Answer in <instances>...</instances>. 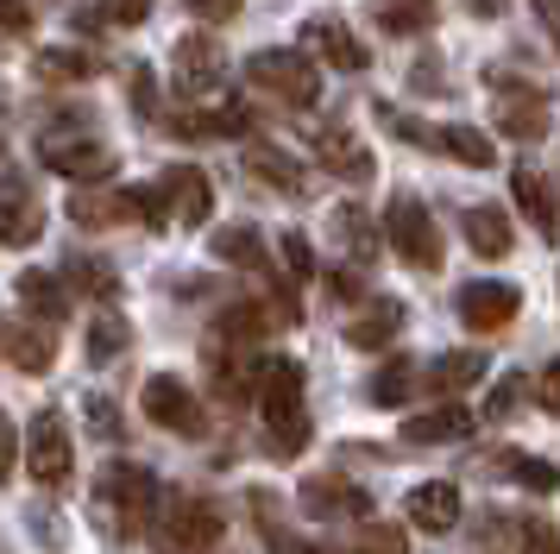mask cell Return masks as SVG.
<instances>
[{
  "label": "cell",
  "mask_w": 560,
  "mask_h": 554,
  "mask_svg": "<svg viewBox=\"0 0 560 554\" xmlns=\"http://www.w3.org/2000/svg\"><path fill=\"white\" fill-rule=\"evenodd\" d=\"M246 171H253L258 183L283 189V196H303V189H308V171L290 158V151H278V146H246Z\"/></svg>",
  "instance_id": "484cf974"
},
{
  "label": "cell",
  "mask_w": 560,
  "mask_h": 554,
  "mask_svg": "<svg viewBox=\"0 0 560 554\" xmlns=\"http://www.w3.org/2000/svg\"><path fill=\"white\" fill-rule=\"evenodd\" d=\"M221 76H228V57H221V45H214L208 32L177 38V50H171V82H177V95L202 101V95L221 89Z\"/></svg>",
  "instance_id": "9c48e42d"
},
{
  "label": "cell",
  "mask_w": 560,
  "mask_h": 554,
  "mask_svg": "<svg viewBox=\"0 0 560 554\" xmlns=\"http://www.w3.org/2000/svg\"><path fill=\"white\" fill-rule=\"evenodd\" d=\"M334 240L347 246L353 265H372V252H378V233H372V221H365L359 201H340V208H334Z\"/></svg>",
  "instance_id": "836d02e7"
},
{
  "label": "cell",
  "mask_w": 560,
  "mask_h": 554,
  "mask_svg": "<svg viewBox=\"0 0 560 554\" xmlns=\"http://www.w3.org/2000/svg\"><path fill=\"white\" fill-rule=\"evenodd\" d=\"M303 50L308 57H322V64H334V70H365V64H372L365 45H359L340 20H308L303 25Z\"/></svg>",
  "instance_id": "ffe728a7"
},
{
  "label": "cell",
  "mask_w": 560,
  "mask_h": 554,
  "mask_svg": "<svg viewBox=\"0 0 560 554\" xmlns=\"http://www.w3.org/2000/svg\"><path fill=\"white\" fill-rule=\"evenodd\" d=\"M498 473L516 478V485L535 492V498H548V492L560 485V466L555 460H541V453H498Z\"/></svg>",
  "instance_id": "e575fe53"
},
{
  "label": "cell",
  "mask_w": 560,
  "mask_h": 554,
  "mask_svg": "<svg viewBox=\"0 0 560 554\" xmlns=\"http://www.w3.org/2000/svg\"><path fill=\"white\" fill-rule=\"evenodd\" d=\"M258 359L253 347H208V378H214V397L221 403H246V397H258Z\"/></svg>",
  "instance_id": "4fadbf2b"
},
{
  "label": "cell",
  "mask_w": 560,
  "mask_h": 554,
  "mask_svg": "<svg viewBox=\"0 0 560 554\" xmlns=\"http://www.w3.org/2000/svg\"><path fill=\"white\" fill-rule=\"evenodd\" d=\"M510 201L523 208V221H529L535 233H541V240H555V233H560V208H555V196H548L541 171L516 164V171H510Z\"/></svg>",
  "instance_id": "44dd1931"
},
{
  "label": "cell",
  "mask_w": 560,
  "mask_h": 554,
  "mask_svg": "<svg viewBox=\"0 0 560 554\" xmlns=\"http://www.w3.org/2000/svg\"><path fill=\"white\" fill-rule=\"evenodd\" d=\"M171 132L183 139H240V132H253V114L246 107H208V114H177Z\"/></svg>",
  "instance_id": "4dcf8cb0"
},
{
  "label": "cell",
  "mask_w": 560,
  "mask_h": 554,
  "mask_svg": "<svg viewBox=\"0 0 560 554\" xmlns=\"http://www.w3.org/2000/svg\"><path fill=\"white\" fill-rule=\"evenodd\" d=\"M397 334H404V302H397V297H372L353 322H347V347L378 353V347H390Z\"/></svg>",
  "instance_id": "ac0fdd59"
},
{
  "label": "cell",
  "mask_w": 560,
  "mask_h": 554,
  "mask_svg": "<svg viewBox=\"0 0 560 554\" xmlns=\"http://www.w3.org/2000/svg\"><path fill=\"white\" fill-rule=\"evenodd\" d=\"M384 240H390V252L404 265L441 272V227H434V215L416 196H390V208H384Z\"/></svg>",
  "instance_id": "5b68a950"
},
{
  "label": "cell",
  "mask_w": 560,
  "mask_h": 554,
  "mask_svg": "<svg viewBox=\"0 0 560 554\" xmlns=\"http://www.w3.org/2000/svg\"><path fill=\"white\" fill-rule=\"evenodd\" d=\"M485 353H441L429 366V384L441 391V397H459V391H472V384H485Z\"/></svg>",
  "instance_id": "d6a6232c"
},
{
  "label": "cell",
  "mask_w": 560,
  "mask_h": 554,
  "mask_svg": "<svg viewBox=\"0 0 560 554\" xmlns=\"http://www.w3.org/2000/svg\"><path fill=\"white\" fill-rule=\"evenodd\" d=\"M472 435V409L466 403H441V409H416V416H404V441L409 448H441V441H466Z\"/></svg>",
  "instance_id": "9a60e30c"
},
{
  "label": "cell",
  "mask_w": 560,
  "mask_h": 554,
  "mask_svg": "<svg viewBox=\"0 0 560 554\" xmlns=\"http://www.w3.org/2000/svg\"><path fill=\"white\" fill-rule=\"evenodd\" d=\"M278 510H283V504L271 498L265 485H258V492H253V517H258V535H265L271 549H290V529H283V517H278Z\"/></svg>",
  "instance_id": "ab89813d"
},
{
  "label": "cell",
  "mask_w": 560,
  "mask_h": 554,
  "mask_svg": "<svg viewBox=\"0 0 560 554\" xmlns=\"http://www.w3.org/2000/svg\"><path fill=\"white\" fill-rule=\"evenodd\" d=\"M45 233V208L26 176H0V246H32Z\"/></svg>",
  "instance_id": "7c38bea8"
},
{
  "label": "cell",
  "mask_w": 560,
  "mask_h": 554,
  "mask_svg": "<svg viewBox=\"0 0 560 554\" xmlns=\"http://www.w3.org/2000/svg\"><path fill=\"white\" fill-rule=\"evenodd\" d=\"M516 554H560V529L548 517H523L516 523Z\"/></svg>",
  "instance_id": "f35d334b"
},
{
  "label": "cell",
  "mask_w": 560,
  "mask_h": 554,
  "mask_svg": "<svg viewBox=\"0 0 560 554\" xmlns=\"http://www.w3.org/2000/svg\"><path fill=\"white\" fill-rule=\"evenodd\" d=\"M315 158L340 183H365L372 176V151H365V139H359L353 126H315Z\"/></svg>",
  "instance_id": "5bb4252c"
},
{
  "label": "cell",
  "mask_w": 560,
  "mask_h": 554,
  "mask_svg": "<svg viewBox=\"0 0 560 554\" xmlns=\"http://www.w3.org/2000/svg\"><path fill=\"white\" fill-rule=\"evenodd\" d=\"M353 554H409V535L397 523H359Z\"/></svg>",
  "instance_id": "74e56055"
},
{
  "label": "cell",
  "mask_w": 560,
  "mask_h": 554,
  "mask_svg": "<svg viewBox=\"0 0 560 554\" xmlns=\"http://www.w3.org/2000/svg\"><path fill=\"white\" fill-rule=\"evenodd\" d=\"M246 82L278 107H315L322 101V70L308 50H258V57H246Z\"/></svg>",
  "instance_id": "277c9868"
},
{
  "label": "cell",
  "mask_w": 560,
  "mask_h": 554,
  "mask_svg": "<svg viewBox=\"0 0 560 554\" xmlns=\"http://www.w3.org/2000/svg\"><path fill=\"white\" fill-rule=\"evenodd\" d=\"M516 403H523V378L510 372V378L491 384V397H485V423H510V416H516Z\"/></svg>",
  "instance_id": "60d3db41"
},
{
  "label": "cell",
  "mask_w": 560,
  "mask_h": 554,
  "mask_svg": "<svg viewBox=\"0 0 560 554\" xmlns=\"http://www.w3.org/2000/svg\"><path fill=\"white\" fill-rule=\"evenodd\" d=\"M372 20H378L390 38H422V32H434L441 7H434V0H372Z\"/></svg>",
  "instance_id": "f1b7e54d"
},
{
  "label": "cell",
  "mask_w": 560,
  "mask_h": 554,
  "mask_svg": "<svg viewBox=\"0 0 560 554\" xmlns=\"http://www.w3.org/2000/svg\"><path fill=\"white\" fill-rule=\"evenodd\" d=\"M278 252H283V272L296 277V284H303V277H315V258H308V240H303V233H283Z\"/></svg>",
  "instance_id": "7bdbcfd3"
},
{
  "label": "cell",
  "mask_w": 560,
  "mask_h": 554,
  "mask_svg": "<svg viewBox=\"0 0 560 554\" xmlns=\"http://www.w3.org/2000/svg\"><path fill=\"white\" fill-rule=\"evenodd\" d=\"M416 397V359H384L378 378H372V403L378 409H404Z\"/></svg>",
  "instance_id": "d590c367"
},
{
  "label": "cell",
  "mask_w": 560,
  "mask_h": 554,
  "mask_svg": "<svg viewBox=\"0 0 560 554\" xmlns=\"http://www.w3.org/2000/svg\"><path fill=\"white\" fill-rule=\"evenodd\" d=\"M258 416H265V448L278 460H296L308 448V409H303V366L283 359V353H265L258 366Z\"/></svg>",
  "instance_id": "6da1fadb"
},
{
  "label": "cell",
  "mask_w": 560,
  "mask_h": 554,
  "mask_svg": "<svg viewBox=\"0 0 560 554\" xmlns=\"http://www.w3.org/2000/svg\"><path fill=\"white\" fill-rule=\"evenodd\" d=\"M214 258L221 265H233V272H265L271 258H265V233L246 221H233V227H214Z\"/></svg>",
  "instance_id": "83f0119b"
},
{
  "label": "cell",
  "mask_w": 560,
  "mask_h": 554,
  "mask_svg": "<svg viewBox=\"0 0 560 554\" xmlns=\"http://www.w3.org/2000/svg\"><path fill=\"white\" fill-rule=\"evenodd\" d=\"M63 284H70V297H102V302H114V290H120L114 265L107 258H89V252H70L63 258Z\"/></svg>",
  "instance_id": "1f68e13d"
},
{
  "label": "cell",
  "mask_w": 560,
  "mask_h": 554,
  "mask_svg": "<svg viewBox=\"0 0 560 554\" xmlns=\"http://www.w3.org/2000/svg\"><path fill=\"white\" fill-rule=\"evenodd\" d=\"M38 82H82V76L102 70V57H89V50H38Z\"/></svg>",
  "instance_id": "8d00e7d4"
},
{
  "label": "cell",
  "mask_w": 560,
  "mask_h": 554,
  "mask_svg": "<svg viewBox=\"0 0 560 554\" xmlns=\"http://www.w3.org/2000/svg\"><path fill=\"white\" fill-rule=\"evenodd\" d=\"M158 196H164V215L177 227H202L214 215V183H208L202 164H171L158 176Z\"/></svg>",
  "instance_id": "30bf717a"
},
{
  "label": "cell",
  "mask_w": 560,
  "mask_h": 554,
  "mask_svg": "<svg viewBox=\"0 0 560 554\" xmlns=\"http://www.w3.org/2000/svg\"><path fill=\"white\" fill-rule=\"evenodd\" d=\"M535 391H541V409H548V416H560V359L541 372V384H535Z\"/></svg>",
  "instance_id": "c3c4849f"
},
{
  "label": "cell",
  "mask_w": 560,
  "mask_h": 554,
  "mask_svg": "<svg viewBox=\"0 0 560 554\" xmlns=\"http://www.w3.org/2000/svg\"><path fill=\"white\" fill-rule=\"evenodd\" d=\"M7 359H13L20 372H51V366H57V334H51V322L13 327V334H7Z\"/></svg>",
  "instance_id": "f546056e"
},
{
  "label": "cell",
  "mask_w": 560,
  "mask_h": 554,
  "mask_svg": "<svg viewBox=\"0 0 560 554\" xmlns=\"http://www.w3.org/2000/svg\"><path fill=\"white\" fill-rule=\"evenodd\" d=\"M409 523L416 529H429V535H447V529L459 523V485L454 478H429V485H416L409 492Z\"/></svg>",
  "instance_id": "d6986e66"
},
{
  "label": "cell",
  "mask_w": 560,
  "mask_h": 554,
  "mask_svg": "<svg viewBox=\"0 0 560 554\" xmlns=\"http://www.w3.org/2000/svg\"><path fill=\"white\" fill-rule=\"evenodd\" d=\"M38 158H45V171L70 176V183H89V176H114V151L102 139H63V132H38Z\"/></svg>",
  "instance_id": "8fae6325"
},
{
  "label": "cell",
  "mask_w": 560,
  "mask_h": 554,
  "mask_svg": "<svg viewBox=\"0 0 560 554\" xmlns=\"http://www.w3.org/2000/svg\"><path fill=\"white\" fill-rule=\"evenodd\" d=\"M472 13H479V20H491V13H498V0H472Z\"/></svg>",
  "instance_id": "f5cc1de1"
},
{
  "label": "cell",
  "mask_w": 560,
  "mask_h": 554,
  "mask_svg": "<svg viewBox=\"0 0 560 554\" xmlns=\"http://www.w3.org/2000/svg\"><path fill=\"white\" fill-rule=\"evenodd\" d=\"M535 13H541L548 38H555V50H560V0H535Z\"/></svg>",
  "instance_id": "f907efd6"
},
{
  "label": "cell",
  "mask_w": 560,
  "mask_h": 554,
  "mask_svg": "<svg viewBox=\"0 0 560 554\" xmlns=\"http://www.w3.org/2000/svg\"><path fill=\"white\" fill-rule=\"evenodd\" d=\"M459 227H466V246L479 252V258H504L510 240H516V227L498 201H466L459 208Z\"/></svg>",
  "instance_id": "e0dca14e"
},
{
  "label": "cell",
  "mask_w": 560,
  "mask_h": 554,
  "mask_svg": "<svg viewBox=\"0 0 560 554\" xmlns=\"http://www.w3.org/2000/svg\"><path fill=\"white\" fill-rule=\"evenodd\" d=\"M454 315L472 334H498V327H510L523 315V290L516 284H498V277H479V284H466L454 297Z\"/></svg>",
  "instance_id": "ba28073f"
},
{
  "label": "cell",
  "mask_w": 560,
  "mask_h": 554,
  "mask_svg": "<svg viewBox=\"0 0 560 554\" xmlns=\"http://www.w3.org/2000/svg\"><path fill=\"white\" fill-rule=\"evenodd\" d=\"M498 132L504 139H516V146H535V139H548V101L535 95V89H516V95H498Z\"/></svg>",
  "instance_id": "2e32d148"
},
{
  "label": "cell",
  "mask_w": 560,
  "mask_h": 554,
  "mask_svg": "<svg viewBox=\"0 0 560 554\" xmlns=\"http://www.w3.org/2000/svg\"><path fill=\"white\" fill-rule=\"evenodd\" d=\"M32 13H26V0H0V32H26Z\"/></svg>",
  "instance_id": "681fc988"
},
{
  "label": "cell",
  "mask_w": 560,
  "mask_h": 554,
  "mask_svg": "<svg viewBox=\"0 0 560 554\" xmlns=\"http://www.w3.org/2000/svg\"><path fill=\"white\" fill-rule=\"evenodd\" d=\"M183 7H189L196 20H233V13H240V0H183Z\"/></svg>",
  "instance_id": "bcb514c9"
},
{
  "label": "cell",
  "mask_w": 560,
  "mask_h": 554,
  "mask_svg": "<svg viewBox=\"0 0 560 554\" xmlns=\"http://www.w3.org/2000/svg\"><path fill=\"white\" fill-rule=\"evenodd\" d=\"M434 151H447L466 171H491L498 164V146H491V132H479V126H434Z\"/></svg>",
  "instance_id": "4316f807"
},
{
  "label": "cell",
  "mask_w": 560,
  "mask_h": 554,
  "mask_svg": "<svg viewBox=\"0 0 560 554\" xmlns=\"http://www.w3.org/2000/svg\"><path fill=\"white\" fill-rule=\"evenodd\" d=\"M132 101H139V114H152V101H158V89H152V76H145V70L132 76Z\"/></svg>",
  "instance_id": "816d5d0a"
},
{
  "label": "cell",
  "mask_w": 560,
  "mask_h": 554,
  "mask_svg": "<svg viewBox=\"0 0 560 554\" xmlns=\"http://www.w3.org/2000/svg\"><path fill=\"white\" fill-rule=\"evenodd\" d=\"M26 473L45 485V492H57V485H70V473H77V448H70V423L57 416V409H38L26 428Z\"/></svg>",
  "instance_id": "8992f818"
},
{
  "label": "cell",
  "mask_w": 560,
  "mask_h": 554,
  "mask_svg": "<svg viewBox=\"0 0 560 554\" xmlns=\"http://www.w3.org/2000/svg\"><path fill=\"white\" fill-rule=\"evenodd\" d=\"M378 114H384V126H390L397 139H409V146H434V126L429 120H409L404 107H378Z\"/></svg>",
  "instance_id": "b9f144b4"
},
{
  "label": "cell",
  "mask_w": 560,
  "mask_h": 554,
  "mask_svg": "<svg viewBox=\"0 0 560 554\" xmlns=\"http://www.w3.org/2000/svg\"><path fill=\"white\" fill-rule=\"evenodd\" d=\"M13 290H20V302H26L32 309V322H63V315H70V284H63V277H45V272H20V284H13Z\"/></svg>",
  "instance_id": "cb8c5ba5"
},
{
  "label": "cell",
  "mask_w": 560,
  "mask_h": 554,
  "mask_svg": "<svg viewBox=\"0 0 560 554\" xmlns=\"http://www.w3.org/2000/svg\"><path fill=\"white\" fill-rule=\"evenodd\" d=\"M303 510L334 523V517H365V510H372V498H365L359 485H347V478L322 473V478H308V485H303Z\"/></svg>",
  "instance_id": "603a6c76"
},
{
  "label": "cell",
  "mask_w": 560,
  "mask_h": 554,
  "mask_svg": "<svg viewBox=\"0 0 560 554\" xmlns=\"http://www.w3.org/2000/svg\"><path fill=\"white\" fill-rule=\"evenodd\" d=\"M303 554H322V549H303Z\"/></svg>",
  "instance_id": "db71d44e"
},
{
  "label": "cell",
  "mask_w": 560,
  "mask_h": 554,
  "mask_svg": "<svg viewBox=\"0 0 560 554\" xmlns=\"http://www.w3.org/2000/svg\"><path fill=\"white\" fill-rule=\"evenodd\" d=\"M13 466H20V428L0 416V485L13 478Z\"/></svg>",
  "instance_id": "f6af8a7d"
},
{
  "label": "cell",
  "mask_w": 560,
  "mask_h": 554,
  "mask_svg": "<svg viewBox=\"0 0 560 554\" xmlns=\"http://www.w3.org/2000/svg\"><path fill=\"white\" fill-rule=\"evenodd\" d=\"M89 423L102 428L107 441H114V435H120V416H114V403H107V397H89Z\"/></svg>",
  "instance_id": "7dc6e473"
},
{
  "label": "cell",
  "mask_w": 560,
  "mask_h": 554,
  "mask_svg": "<svg viewBox=\"0 0 560 554\" xmlns=\"http://www.w3.org/2000/svg\"><path fill=\"white\" fill-rule=\"evenodd\" d=\"M152 542H158V554H214L221 549V510H214L208 498L177 492V498L158 504Z\"/></svg>",
  "instance_id": "3957f363"
},
{
  "label": "cell",
  "mask_w": 560,
  "mask_h": 554,
  "mask_svg": "<svg viewBox=\"0 0 560 554\" xmlns=\"http://www.w3.org/2000/svg\"><path fill=\"white\" fill-rule=\"evenodd\" d=\"M158 504H164L158 478L145 473L139 460H114L102 473V485H95V523H102L114 542H132V535H145V529L158 523Z\"/></svg>",
  "instance_id": "7a4b0ae2"
},
{
  "label": "cell",
  "mask_w": 560,
  "mask_h": 554,
  "mask_svg": "<svg viewBox=\"0 0 560 554\" xmlns=\"http://www.w3.org/2000/svg\"><path fill=\"white\" fill-rule=\"evenodd\" d=\"M102 7H107L114 25H145L152 20V0H102Z\"/></svg>",
  "instance_id": "ee69618b"
},
{
  "label": "cell",
  "mask_w": 560,
  "mask_h": 554,
  "mask_svg": "<svg viewBox=\"0 0 560 554\" xmlns=\"http://www.w3.org/2000/svg\"><path fill=\"white\" fill-rule=\"evenodd\" d=\"M271 327H283L278 315H271V302H228V309L214 315V341H221V347H258Z\"/></svg>",
  "instance_id": "7402d4cb"
},
{
  "label": "cell",
  "mask_w": 560,
  "mask_h": 554,
  "mask_svg": "<svg viewBox=\"0 0 560 554\" xmlns=\"http://www.w3.org/2000/svg\"><path fill=\"white\" fill-rule=\"evenodd\" d=\"M139 403H145V416H152L158 428H171V435H183V441H196V435L208 428V416H202V403H196V391H189L183 378H171V372L145 378Z\"/></svg>",
  "instance_id": "52a82bcc"
},
{
  "label": "cell",
  "mask_w": 560,
  "mask_h": 554,
  "mask_svg": "<svg viewBox=\"0 0 560 554\" xmlns=\"http://www.w3.org/2000/svg\"><path fill=\"white\" fill-rule=\"evenodd\" d=\"M82 347H89L95 366H114V359L132 347V322L114 309V302H102V309H95V322H89V334H82Z\"/></svg>",
  "instance_id": "d4e9b609"
}]
</instances>
